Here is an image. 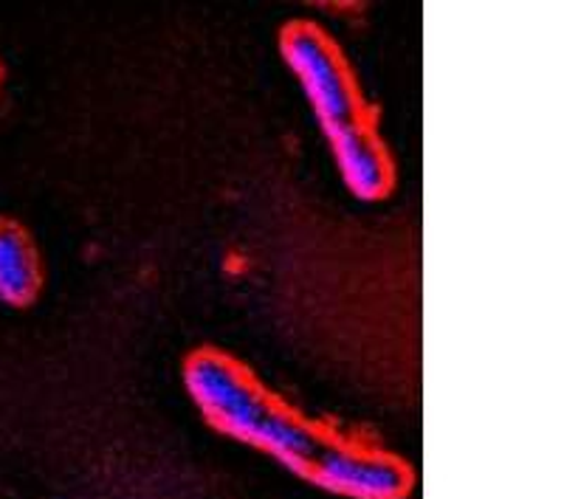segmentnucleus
<instances>
[{
	"instance_id": "nucleus-1",
	"label": "nucleus",
	"mask_w": 564,
	"mask_h": 499,
	"mask_svg": "<svg viewBox=\"0 0 564 499\" xmlns=\"http://www.w3.org/2000/svg\"><path fill=\"white\" fill-rule=\"evenodd\" d=\"M184 390L212 430L263 452L302 480L330 437L276 401L229 352L195 350L184 365Z\"/></svg>"
},
{
	"instance_id": "nucleus-2",
	"label": "nucleus",
	"mask_w": 564,
	"mask_h": 499,
	"mask_svg": "<svg viewBox=\"0 0 564 499\" xmlns=\"http://www.w3.org/2000/svg\"><path fill=\"white\" fill-rule=\"evenodd\" d=\"M280 54L322 133L334 135L367 122L365 99L339 45L314 23H291L280 34Z\"/></svg>"
},
{
	"instance_id": "nucleus-4",
	"label": "nucleus",
	"mask_w": 564,
	"mask_h": 499,
	"mask_svg": "<svg viewBox=\"0 0 564 499\" xmlns=\"http://www.w3.org/2000/svg\"><path fill=\"white\" fill-rule=\"evenodd\" d=\"M325 141L330 148L336 173H339L341 184L352 198L381 200L384 195H390L395 170H392V159L387 153L384 141L372 130L370 119L327 135Z\"/></svg>"
},
{
	"instance_id": "nucleus-5",
	"label": "nucleus",
	"mask_w": 564,
	"mask_h": 499,
	"mask_svg": "<svg viewBox=\"0 0 564 499\" xmlns=\"http://www.w3.org/2000/svg\"><path fill=\"white\" fill-rule=\"evenodd\" d=\"M43 289V260L18 220L0 218V305L29 307Z\"/></svg>"
},
{
	"instance_id": "nucleus-3",
	"label": "nucleus",
	"mask_w": 564,
	"mask_h": 499,
	"mask_svg": "<svg viewBox=\"0 0 564 499\" xmlns=\"http://www.w3.org/2000/svg\"><path fill=\"white\" fill-rule=\"evenodd\" d=\"M308 482L341 499H406L415 477L384 448L330 435L311 466Z\"/></svg>"
}]
</instances>
